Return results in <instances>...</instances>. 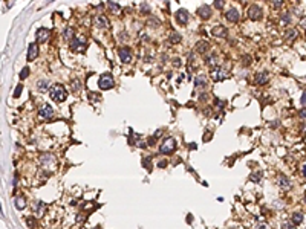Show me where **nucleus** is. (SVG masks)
Segmentation results:
<instances>
[{
  "label": "nucleus",
  "instance_id": "nucleus-1",
  "mask_svg": "<svg viewBox=\"0 0 306 229\" xmlns=\"http://www.w3.org/2000/svg\"><path fill=\"white\" fill-rule=\"evenodd\" d=\"M40 165L43 166V170L46 173H52L55 170V165H57V159L52 153H44V154L40 157Z\"/></svg>",
  "mask_w": 306,
  "mask_h": 229
},
{
  "label": "nucleus",
  "instance_id": "nucleus-2",
  "mask_svg": "<svg viewBox=\"0 0 306 229\" xmlns=\"http://www.w3.org/2000/svg\"><path fill=\"white\" fill-rule=\"evenodd\" d=\"M49 95H51V98L54 99V101L63 102L66 99V89L61 86V84H54V86L51 87V90H49Z\"/></svg>",
  "mask_w": 306,
  "mask_h": 229
},
{
  "label": "nucleus",
  "instance_id": "nucleus-3",
  "mask_svg": "<svg viewBox=\"0 0 306 229\" xmlns=\"http://www.w3.org/2000/svg\"><path fill=\"white\" fill-rule=\"evenodd\" d=\"M113 76L110 73H103L101 76H99V80H98V87L101 89V90H109L113 87Z\"/></svg>",
  "mask_w": 306,
  "mask_h": 229
},
{
  "label": "nucleus",
  "instance_id": "nucleus-4",
  "mask_svg": "<svg viewBox=\"0 0 306 229\" xmlns=\"http://www.w3.org/2000/svg\"><path fill=\"white\" fill-rule=\"evenodd\" d=\"M174 148H176L174 137H167V139L162 142V145H161L159 151L162 153V154H172V153L174 151Z\"/></svg>",
  "mask_w": 306,
  "mask_h": 229
},
{
  "label": "nucleus",
  "instance_id": "nucleus-5",
  "mask_svg": "<svg viewBox=\"0 0 306 229\" xmlns=\"http://www.w3.org/2000/svg\"><path fill=\"white\" fill-rule=\"evenodd\" d=\"M69 46H71V49L74 52H84L86 50V40L83 37H75Z\"/></svg>",
  "mask_w": 306,
  "mask_h": 229
},
{
  "label": "nucleus",
  "instance_id": "nucleus-6",
  "mask_svg": "<svg viewBox=\"0 0 306 229\" xmlns=\"http://www.w3.org/2000/svg\"><path fill=\"white\" fill-rule=\"evenodd\" d=\"M38 114H40V118L41 119H51L52 116H54V109L49 105V104H43L41 107H40V110H38Z\"/></svg>",
  "mask_w": 306,
  "mask_h": 229
},
{
  "label": "nucleus",
  "instance_id": "nucleus-7",
  "mask_svg": "<svg viewBox=\"0 0 306 229\" xmlns=\"http://www.w3.org/2000/svg\"><path fill=\"white\" fill-rule=\"evenodd\" d=\"M227 76H228V70H227V69H224V67H216L211 72L213 81H222V80H225Z\"/></svg>",
  "mask_w": 306,
  "mask_h": 229
},
{
  "label": "nucleus",
  "instance_id": "nucleus-8",
  "mask_svg": "<svg viewBox=\"0 0 306 229\" xmlns=\"http://www.w3.org/2000/svg\"><path fill=\"white\" fill-rule=\"evenodd\" d=\"M262 15H263V12H262V9H260V6L251 5L248 8V17L251 20H260V18H262Z\"/></svg>",
  "mask_w": 306,
  "mask_h": 229
},
{
  "label": "nucleus",
  "instance_id": "nucleus-9",
  "mask_svg": "<svg viewBox=\"0 0 306 229\" xmlns=\"http://www.w3.org/2000/svg\"><path fill=\"white\" fill-rule=\"evenodd\" d=\"M118 55H119L121 61H122L124 64H129L130 61H132V52H130L129 48H121L119 52H118Z\"/></svg>",
  "mask_w": 306,
  "mask_h": 229
},
{
  "label": "nucleus",
  "instance_id": "nucleus-10",
  "mask_svg": "<svg viewBox=\"0 0 306 229\" xmlns=\"http://www.w3.org/2000/svg\"><path fill=\"white\" fill-rule=\"evenodd\" d=\"M225 18L228 21H231V23H236V21H239L240 14H239V11H237L236 8H230V9L227 11V14H225Z\"/></svg>",
  "mask_w": 306,
  "mask_h": 229
},
{
  "label": "nucleus",
  "instance_id": "nucleus-11",
  "mask_svg": "<svg viewBox=\"0 0 306 229\" xmlns=\"http://www.w3.org/2000/svg\"><path fill=\"white\" fill-rule=\"evenodd\" d=\"M94 23H95L97 28H109V20H107V17H106L104 14H98V15H95Z\"/></svg>",
  "mask_w": 306,
  "mask_h": 229
},
{
  "label": "nucleus",
  "instance_id": "nucleus-12",
  "mask_svg": "<svg viewBox=\"0 0 306 229\" xmlns=\"http://www.w3.org/2000/svg\"><path fill=\"white\" fill-rule=\"evenodd\" d=\"M49 35H51V31H49L48 28H40V29H37V34H35L37 41H40V43L48 40Z\"/></svg>",
  "mask_w": 306,
  "mask_h": 229
},
{
  "label": "nucleus",
  "instance_id": "nucleus-13",
  "mask_svg": "<svg viewBox=\"0 0 306 229\" xmlns=\"http://www.w3.org/2000/svg\"><path fill=\"white\" fill-rule=\"evenodd\" d=\"M197 14H199V17H201L202 20H208L211 17V8L208 5H202L197 9Z\"/></svg>",
  "mask_w": 306,
  "mask_h": 229
},
{
  "label": "nucleus",
  "instance_id": "nucleus-14",
  "mask_svg": "<svg viewBox=\"0 0 306 229\" xmlns=\"http://www.w3.org/2000/svg\"><path fill=\"white\" fill-rule=\"evenodd\" d=\"M37 55H38V46L35 44V43H31L29 46H28V61H32V60H35L37 58Z\"/></svg>",
  "mask_w": 306,
  "mask_h": 229
},
{
  "label": "nucleus",
  "instance_id": "nucleus-15",
  "mask_svg": "<svg viewBox=\"0 0 306 229\" xmlns=\"http://www.w3.org/2000/svg\"><path fill=\"white\" fill-rule=\"evenodd\" d=\"M211 34H213L214 37L224 38V37H227V28L222 26V25H217V26H214V28L211 29Z\"/></svg>",
  "mask_w": 306,
  "mask_h": 229
},
{
  "label": "nucleus",
  "instance_id": "nucleus-16",
  "mask_svg": "<svg viewBox=\"0 0 306 229\" xmlns=\"http://www.w3.org/2000/svg\"><path fill=\"white\" fill-rule=\"evenodd\" d=\"M176 20H178V23H181V25H185L188 21V12L185 9H179L176 12Z\"/></svg>",
  "mask_w": 306,
  "mask_h": 229
},
{
  "label": "nucleus",
  "instance_id": "nucleus-17",
  "mask_svg": "<svg viewBox=\"0 0 306 229\" xmlns=\"http://www.w3.org/2000/svg\"><path fill=\"white\" fill-rule=\"evenodd\" d=\"M277 183H279V186H280L282 189H289V188H291V183H289L288 177H286V176H283V174H279Z\"/></svg>",
  "mask_w": 306,
  "mask_h": 229
},
{
  "label": "nucleus",
  "instance_id": "nucleus-18",
  "mask_svg": "<svg viewBox=\"0 0 306 229\" xmlns=\"http://www.w3.org/2000/svg\"><path fill=\"white\" fill-rule=\"evenodd\" d=\"M208 48H210V44L207 43V41H197L196 43V46H194V50L197 52V53H205L207 50H208Z\"/></svg>",
  "mask_w": 306,
  "mask_h": 229
},
{
  "label": "nucleus",
  "instance_id": "nucleus-19",
  "mask_svg": "<svg viewBox=\"0 0 306 229\" xmlns=\"http://www.w3.org/2000/svg\"><path fill=\"white\" fill-rule=\"evenodd\" d=\"M268 72H260V73H257L256 75V82L257 84H265V82H268Z\"/></svg>",
  "mask_w": 306,
  "mask_h": 229
},
{
  "label": "nucleus",
  "instance_id": "nucleus-20",
  "mask_svg": "<svg viewBox=\"0 0 306 229\" xmlns=\"http://www.w3.org/2000/svg\"><path fill=\"white\" fill-rule=\"evenodd\" d=\"M205 84H207L205 76H204V75H197V76H196V80H194V86H196L197 89H204V87H205Z\"/></svg>",
  "mask_w": 306,
  "mask_h": 229
},
{
  "label": "nucleus",
  "instance_id": "nucleus-21",
  "mask_svg": "<svg viewBox=\"0 0 306 229\" xmlns=\"http://www.w3.org/2000/svg\"><path fill=\"white\" fill-rule=\"evenodd\" d=\"M14 205L17 206L19 209H25L26 208V200L21 196H17V197H15V200H14Z\"/></svg>",
  "mask_w": 306,
  "mask_h": 229
},
{
  "label": "nucleus",
  "instance_id": "nucleus-22",
  "mask_svg": "<svg viewBox=\"0 0 306 229\" xmlns=\"http://www.w3.org/2000/svg\"><path fill=\"white\" fill-rule=\"evenodd\" d=\"M63 37L66 38V40H69V41H72L74 40V29L71 28V26H67V28H64V31H63Z\"/></svg>",
  "mask_w": 306,
  "mask_h": 229
},
{
  "label": "nucleus",
  "instance_id": "nucleus-23",
  "mask_svg": "<svg viewBox=\"0 0 306 229\" xmlns=\"http://www.w3.org/2000/svg\"><path fill=\"white\" fill-rule=\"evenodd\" d=\"M149 28H158L159 25H161V21H159V18L158 17H149L147 18V23H145Z\"/></svg>",
  "mask_w": 306,
  "mask_h": 229
},
{
  "label": "nucleus",
  "instance_id": "nucleus-24",
  "mask_svg": "<svg viewBox=\"0 0 306 229\" xmlns=\"http://www.w3.org/2000/svg\"><path fill=\"white\" fill-rule=\"evenodd\" d=\"M291 221H292L294 225H300L302 221H303V214H302V212H294V214H292V218H291Z\"/></svg>",
  "mask_w": 306,
  "mask_h": 229
},
{
  "label": "nucleus",
  "instance_id": "nucleus-25",
  "mask_svg": "<svg viewBox=\"0 0 306 229\" xmlns=\"http://www.w3.org/2000/svg\"><path fill=\"white\" fill-rule=\"evenodd\" d=\"M46 208H48V205H46V203L38 202V205H37V215H43V214L46 212Z\"/></svg>",
  "mask_w": 306,
  "mask_h": 229
},
{
  "label": "nucleus",
  "instance_id": "nucleus-26",
  "mask_svg": "<svg viewBox=\"0 0 306 229\" xmlns=\"http://www.w3.org/2000/svg\"><path fill=\"white\" fill-rule=\"evenodd\" d=\"M72 90L75 92V93H78V92L81 90V81H80L78 78L72 80Z\"/></svg>",
  "mask_w": 306,
  "mask_h": 229
},
{
  "label": "nucleus",
  "instance_id": "nucleus-27",
  "mask_svg": "<svg viewBox=\"0 0 306 229\" xmlns=\"http://www.w3.org/2000/svg\"><path fill=\"white\" fill-rule=\"evenodd\" d=\"M46 86H48V81H46V80H38V81H37V87H38V90H44Z\"/></svg>",
  "mask_w": 306,
  "mask_h": 229
},
{
  "label": "nucleus",
  "instance_id": "nucleus-28",
  "mask_svg": "<svg viewBox=\"0 0 306 229\" xmlns=\"http://www.w3.org/2000/svg\"><path fill=\"white\" fill-rule=\"evenodd\" d=\"M285 37H286V38H289V40H292L294 37H297V31H295V29H289V31H286Z\"/></svg>",
  "mask_w": 306,
  "mask_h": 229
},
{
  "label": "nucleus",
  "instance_id": "nucleus-29",
  "mask_svg": "<svg viewBox=\"0 0 306 229\" xmlns=\"http://www.w3.org/2000/svg\"><path fill=\"white\" fill-rule=\"evenodd\" d=\"M282 229H295V225L292 223V221H283Z\"/></svg>",
  "mask_w": 306,
  "mask_h": 229
},
{
  "label": "nucleus",
  "instance_id": "nucleus-30",
  "mask_svg": "<svg viewBox=\"0 0 306 229\" xmlns=\"http://www.w3.org/2000/svg\"><path fill=\"white\" fill-rule=\"evenodd\" d=\"M179 41H181V35L176 34V32H173L170 35V43H179Z\"/></svg>",
  "mask_w": 306,
  "mask_h": 229
},
{
  "label": "nucleus",
  "instance_id": "nucleus-31",
  "mask_svg": "<svg viewBox=\"0 0 306 229\" xmlns=\"http://www.w3.org/2000/svg\"><path fill=\"white\" fill-rule=\"evenodd\" d=\"M141 12H142V14H149V12H150V6H149V3H141Z\"/></svg>",
  "mask_w": 306,
  "mask_h": 229
},
{
  "label": "nucleus",
  "instance_id": "nucleus-32",
  "mask_svg": "<svg viewBox=\"0 0 306 229\" xmlns=\"http://www.w3.org/2000/svg\"><path fill=\"white\" fill-rule=\"evenodd\" d=\"M28 73H29V67H23V69H21V72H20V78H21V80H25L26 76H28Z\"/></svg>",
  "mask_w": 306,
  "mask_h": 229
},
{
  "label": "nucleus",
  "instance_id": "nucleus-33",
  "mask_svg": "<svg viewBox=\"0 0 306 229\" xmlns=\"http://www.w3.org/2000/svg\"><path fill=\"white\" fill-rule=\"evenodd\" d=\"M107 5H109L113 11H118V9H119V5H118V3H115V2H107Z\"/></svg>",
  "mask_w": 306,
  "mask_h": 229
},
{
  "label": "nucleus",
  "instance_id": "nucleus-34",
  "mask_svg": "<svg viewBox=\"0 0 306 229\" xmlns=\"http://www.w3.org/2000/svg\"><path fill=\"white\" fill-rule=\"evenodd\" d=\"M289 20H291L289 14H283V15H282V21L285 23V25H286V23H289Z\"/></svg>",
  "mask_w": 306,
  "mask_h": 229
},
{
  "label": "nucleus",
  "instance_id": "nucleus-35",
  "mask_svg": "<svg viewBox=\"0 0 306 229\" xmlns=\"http://www.w3.org/2000/svg\"><path fill=\"white\" fill-rule=\"evenodd\" d=\"M21 93V86H17V89L14 90V98H19Z\"/></svg>",
  "mask_w": 306,
  "mask_h": 229
},
{
  "label": "nucleus",
  "instance_id": "nucleus-36",
  "mask_svg": "<svg viewBox=\"0 0 306 229\" xmlns=\"http://www.w3.org/2000/svg\"><path fill=\"white\" fill-rule=\"evenodd\" d=\"M224 2L222 0H217V2H214V8H217V9H220V8H224Z\"/></svg>",
  "mask_w": 306,
  "mask_h": 229
},
{
  "label": "nucleus",
  "instance_id": "nucleus-37",
  "mask_svg": "<svg viewBox=\"0 0 306 229\" xmlns=\"http://www.w3.org/2000/svg\"><path fill=\"white\" fill-rule=\"evenodd\" d=\"M216 61H217V60H216V57H214V55H211V57L208 58V64H217Z\"/></svg>",
  "mask_w": 306,
  "mask_h": 229
},
{
  "label": "nucleus",
  "instance_id": "nucleus-38",
  "mask_svg": "<svg viewBox=\"0 0 306 229\" xmlns=\"http://www.w3.org/2000/svg\"><path fill=\"white\" fill-rule=\"evenodd\" d=\"M250 179H251L252 182H257V180L260 179V173H259V174H252V176H251V177H250Z\"/></svg>",
  "mask_w": 306,
  "mask_h": 229
},
{
  "label": "nucleus",
  "instance_id": "nucleus-39",
  "mask_svg": "<svg viewBox=\"0 0 306 229\" xmlns=\"http://www.w3.org/2000/svg\"><path fill=\"white\" fill-rule=\"evenodd\" d=\"M300 104L303 105V107H306V92L302 95V101H300Z\"/></svg>",
  "mask_w": 306,
  "mask_h": 229
},
{
  "label": "nucleus",
  "instance_id": "nucleus-40",
  "mask_svg": "<svg viewBox=\"0 0 306 229\" xmlns=\"http://www.w3.org/2000/svg\"><path fill=\"white\" fill-rule=\"evenodd\" d=\"M34 221H35L34 218H28V226H29V228H34V226H35Z\"/></svg>",
  "mask_w": 306,
  "mask_h": 229
},
{
  "label": "nucleus",
  "instance_id": "nucleus-41",
  "mask_svg": "<svg viewBox=\"0 0 306 229\" xmlns=\"http://www.w3.org/2000/svg\"><path fill=\"white\" fill-rule=\"evenodd\" d=\"M250 61H251V58H250V57H243V66H248V64H250Z\"/></svg>",
  "mask_w": 306,
  "mask_h": 229
},
{
  "label": "nucleus",
  "instance_id": "nucleus-42",
  "mask_svg": "<svg viewBox=\"0 0 306 229\" xmlns=\"http://www.w3.org/2000/svg\"><path fill=\"white\" fill-rule=\"evenodd\" d=\"M272 5H274V8H280V6L283 5V2H280V0H277V2H274Z\"/></svg>",
  "mask_w": 306,
  "mask_h": 229
},
{
  "label": "nucleus",
  "instance_id": "nucleus-43",
  "mask_svg": "<svg viewBox=\"0 0 306 229\" xmlns=\"http://www.w3.org/2000/svg\"><path fill=\"white\" fill-rule=\"evenodd\" d=\"M83 220H84V215H78V217H76V221H78V223H83Z\"/></svg>",
  "mask_w": 306,
  "mask_h": 229
},
{
  "label": "nucleus",
  "instance_id": "nucleus-44",
  "mask_svg": "<svg viewBox=\"0 0 306 229\" xmlns=\"http://www.w3.org/2000/svg\"><path fill=\"white\" fill-rule=\"evenodd\" d=\"M92 98H94V101H97V99H98L99 96H98L97 93H90V99H92Z\"/></svg>",
  "mask_w": 306,
  "mask_h": 229
},
{
  "label": "nucleus",
  "instance_id": "nucleus-45",
  "mask_svg": "<svg viewBox=\"0 0 306 229\" xmlns=\"http://www.w3.org/2000/svg\"><path fill=\"white\" fill-rule=\"evenodd\" d=\"M173 63H174V66H178V67H179V66H181V60L178 58V60H174Z\"/></svg>",
  "mask_w": 306,
  "mask_h": 229
},
{
  "label": "nucleus",
  "instance_id": "nucleus-46",
  "mask_svg": "<svg viewBox=\"0 0 306 229\" xmlns=\"http://www.w3.org/2000/svg\"><path fill=\"white\" fill-rule=\"evenodd\" d=\"M300 116H302V118H306V109L300 112Z\"/></svg>",
  "mask_w": 306,
  "mask_h": 229
},
{
  "label": "nucleus",
  "instance_id": "nucleus-47",
  "mask_svg": "<svg viewBox=\"0 0 306 229\" xmlns=\"http://www.w3.org/2000/svg\"><path fill=\"white\" fill-rule=\"evenodd\" d=\"M302 171H303V176H306V162L303 164V168H302Z\"/></svg>",
  "mask_w": 306,
  "mask_h": 229
},
{
  "label": "nucleus",
  "instance_id": "nucleus-48",
  "mask_svg": "<svg viewBox=\"0 0 306 229\" xmlns=\"http://www.w3.org/2000/svg\"><path fill=\"white\" fill-rule=\"evenodd\" d=\"M165 165H167V162H159V164H158L159 168H162V166H165Z\"/></svg>",
  "mask_w": 306,
  "mask_h": 229
},
{
  "label": "nucleus",
  "instance_id": "nucleus-49",
  "mask_svg": "<svg viewBox=\"0 0 306 229\" xmlns=\"http://www.w3.org/2000/svg\"><path fill=\"white\" fill-rule=\"evenodd\" d=\"M259 229H266V225H265V223H263V225H262V223H260V226H259Z\"/></svg>",
  "mask_w": 306,
  "mask_h": 229
},
{
  "label": "nucleus",
  "instance_id": "nucleus-50",
  "mask_svg": "<svg viewBox=\"0 0 306 229\" xmlns=\"http://www.w3.org/2000/svg\"><path fill=\"white\" fill-rule=\"evenodd\" d=\"M302 26H303V28L306 29V20H303V21H302Z\"/></svg>",
  "mask_w": 306,
  "mask_h": 229
}]
</instances>
